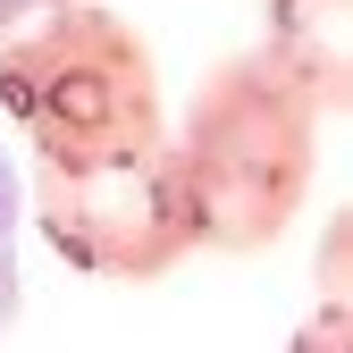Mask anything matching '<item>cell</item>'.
Here are the masks:
<instances>
[{
    "mask_svg": "<svg viewBox=\"0 0 353 353\" xmlns=\"http://www.w3.org/2000/svg\"><path fill=\"white\" fill-rule=\"evenodd\" d=\"M0 118L26 135V168H93L168 143L160 59L101 0L17 26L0 42Z\"/></svg>",
    "mask_w": 353,
    "mask_h": 353,
    "instance_id": "7a4b0ae2",
    "label": "cell"
},
{
    "mask_svg": "<svg viewBox=\"0 0 353 353\" xmlns=\"http://www.w3.org/2000/svg\"><path fill=\"white\" fill-rule=\"evenodd\" d=\"M202 252H270L320 176V101L261 51H228L168 126Z\"/></svg>",
    "mask_w": 353,
    "mask_h": 353,
    "instance_id": "6da1fadb",
    "label": "cell"
},
{
    "mask_svg": "<svg viewBox=\"0 0 353 353\" xmlns=\"http://www.w3.org/2000/svg\"><path fill=\"white\" fill-rule=\"evenodd\" d=\"M261 59L328 110L353 101V0H261Z\"/></svg>",
    "mask_w": 353,
    "mask_h": 353,
    "instance_id": "277c9868",
    "label": "cell"
},
{
    "mask_svg": "<svg viewBox=\"0 0 353 353\" xmlns=\"http://www.w3.org/2000/svg\"><path fill=\"white\" fill-rule=\"evenodd\" d=\"M17 236H26V185H17V160L0 152V328L17 320V294H26V270H17Z\"/></svg>",
    "mask_w": 353,
    "mask_h": 353,
    "instance_id": "5b68a950",
    "label": "cell"
},
{
    "mask_svg": "<svg viewBox=\"0 0 353 353\" xmlns=\"http://www.w3.org/2000/svg\"><path fill=\"white\" fill-rule=\"evenodd\" d=\"M51 9H68V0H0V42L17 26H34V17H51Z\"/></svg>",
    "mask_w": 353,
    "mask_h": 353,
    "instance_id": "52a82bcc",
    "label": "cell"
},
{
    "mask_svg": "<svg viewBox=\"0 0 353 353\" xmlns=\"http://www.w3.org/2000/svg\"><path fill=\"white\" fill-rule=\"evenodd\" d=\"M286 353H345V312H336V303H320V312L294 328V345H286Z\"/></svg>",
    "mask_w": 353,
    "mask_h": 353,
    "instance_id": "8992f818",
    "label": "cell"
},
{
    "mask_svg": "<svg viewBox=\"0 0 353 353\" xmlns=\"http://www.w3.org/2000/svg\"><path fill=\"white\" fill-rule=\"evenodd\" d=\"M17 185H26V219L42 228V244L68 270H84V278L152 286L185 252H202L176 143L126 152V160H93V168H26Z\"/></svg>",
    "mask_w": 353,
    "mask_h": 353,
    "instance_id": "3957f363",
    "label": "cell"
}]
</instances>
